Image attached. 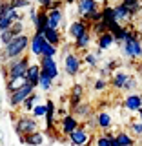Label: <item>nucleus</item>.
I'll list each match as a JSON object with an SVG mask.
<instances>
[{"label": "nucleus", "mask_w": 142, "mask_h": 146, "mask_svg": "<svg viewBox=\"0 0 142 146\" xmlns=\"http://www.w3.org/2000/svg\"><path fill=\"white\" fill-rule=\"evenodd\" d=\"M120 4H122V6H126L127 9H129L133 17H137V15H140V13H142L140 0H120Z\"/></svg>", "instance_id": "nucleus-30"}, {"label": "nucleus", "mask_w": 142, "mask_h": 146, "mask_svg": "<svg viewBox=\"0 0 142 146\" xmlns=\"http://www.w3.org/2000/svg\"><path fill=\"white\" fill-rule=\"evenodd\" d=\"M29 64H31V58L27 55H22V57L11 58L6 64H2V73L6 79H24Z\"/></svg>", "instance_id": "nucleus-2"}, {"label": "nucleus", "mask_w": 142, "mask_h": 146, "mask_svg": "<svg viewBox=\"0 0 142 146\" xmlns=\"http://www.w3.org/2000/svg\"><path fill=\"white\" fill-rule=\"evenodd\" d=\"M57 55H58V48H57V46L48 44V42L42 46V53H40V57H57Z\"/></svg>", "instance_id": "nucleus-37"}, {"label": "nucleus", "mask_w": 142, "mask_h": 146, "mask_svg": "<svg viewBox=\"0 0 142 146\" xmlns=\"http://www.w3.org/2000/svg\"><path fill=\"white\" fill-rule=\"evenodd\" d=\"M75 6H77V15H79L80 18H84L86 15H89V13L100 9V2L98 0H77Z\"/></svg>", "instance_id": "nucleus-11"}, {"label": "nucleus", "mask_w": 142, "mask_h": 146, "mask_svg": "<svg viewBox=\"0 0 142 146\" xmlns=\"http://www.w3.org/2000/svg\"><path fill=\"white\" fill-rule=\"evenodd\" d=\"M67 141H69L73 146H89L91 144V133L84 126H79L75 131H71V133L67 135Z\"/></svg>", "instance_id": "nucleus-9"}, {"label": "nucleus", "mask_w": 142, "mask_h": 146, "mask_svg": "<svg viewBox=\"0 0 142 146\" xmlns=\"http://www.w3.org/2000/svg\"><path fill=\"white\" fill-rule=\"evenodd\" d=\"M0 146H2V144H0Z\"/></svg>", "instance_id": "nucleus-59"}, {"label": "nucleus", "mask_w": 142, "mask_h": 146, "mask_svg": "<svg viewBox=\"0 0 142 146\" xmlns=\"http://www.w3.org/2000/svg\"><path fill=\"white\" fill-rule=\"evenodd\" d=\"M108 2H115L117 4V2H120V0H108Z\"/></svg>", "instance_id": "nucleus-55"}, {"label": "nucleus", "mask_w": 142, "mask_h": 146, "mask_svg": "<svg viewBox=\"0 0 142 146\" xmlns=\"http://www.w3.org/2000/svg\"><path fill=\"white\" fill-rule=\"evenodd\" d=\"M9 6L13 9H17V11H20V9H27L31 6V0H7Z\"/></svg>", "instance_id": "nucleus-39"}, {"label": "nucleus", "mask_w": 142, "mask_h": 146, "mask_svg": "<svg viewBox=\"0 0 142 146\" xmlns=\"http://www.w3.org/2000/svg\"><path fill=\"white\" fill-rule=\"evenodd\" d=\"M122 53L126 55L129 60H139L142 58V36H140V31L137 29H131V36L122 42Z\"/></svg>", "instance_id": "nucleus-3"}, {"label": "nucleus", "mask_w": 142, "mask_h": 146, "mask_svg": "<svg viewBox=\"0 0 142 146\" xmlns=\"http://www.w3.org/2000/svg\"><path fill=\"white\" fill-rule=\"evenodd\" d=\"M131 29H133L131 26H120V27H118L115 33H113L115 44H122V42H126V40L131 36Z\"/></svg>", "instance_id": "nucleus-28"}, {"label": "nucleus", "mask_w": 142, "mask_h": 146, "mask_svg": "<svg viewBox=\"0 0 142 146\" xmlns=\"http://www.w3.org/2000/svg\"><path fill=\"white\" fill-rule=\"evenodd\" d=\"M71 113L79 119V121H88V119L93 117V106H91L89 102H84V100H82L77 108L71 110Z\"/></svg>", "instance_id": "nucleus-20"}, {"label": "nucleus", "mask_w": 142, "mask_h": 146, "mask_svg": "<svg viewBox=\"0 0 142 146\" xmlns=\"http://www.w3.org/2000/svg\"><path fill=\"white\" fill-rule=\"evenodd\" d=\"M98 55H100V49L95 51V53L88 51V53H84V57H82V62H86L89 68H97L98 66Z\"/></svg>", "instance_id": "nucleus-32"}, {"label": "nucleus", "mask_w": 142, "mask_h": 146, "mask_svg": "<svg viewBox=\"0 0 142 146\" xmlns=\"http://www.w3.org/2000/svg\"><path fill=\"white\" fill-rule=\"evenodd\" d=\"M115 139H117L118 146H135V137L131 135L129 131L120 130L118 133H115Z\"/></svg>", "instance_id": "nucleus-29"}, {"label": "nucleus", "mask_w": 142, "mask_h": 146, "mask_svg": "<svg viewBox=\"0 0 142 146\" xmlns=\"http://www.w3.org/2000/svg\"><path fill=\"white\" fill-rule=\"evenodd\" d=\"M22 84H26V79H6V90H7V93L18 90Z\"/></svg>", "instance_id": "nucleus-34"}, {"label": "nucleus", "mask_w": 142, "mask_h": 146, "mask_svg": "<svg viewBox=\"0 0 142 146\" xmlns=\"http://www.w3.org/2000/svg\"><path fill=\"white\" fill-rule=\"evenodd\" d=\"M62 7H64V2H62V0H53V2L48 6L46 11H49V9H62Z\"/></svg>", "instance_id": "nucleus-46"}, {"label": "nucleus", "mask_w": 142, "mask_h": 146, "mask_svg": "<svg viewBox=\"0 0 142 146\" xmlns=\"http://www.w3.org/2000/svg\"><path fill=\"white\" fill-rule=\"evenodd\" d=\"M137 84H139V82H137V79L129 75V79L126 80V84H124V88H122V91H127V93H129V91H135Z\"/></svg>", "instance_id": "nucleus-44"}, {"label": "nucleus", "mask_w": 142, "mask_h": 146, "mask_svg": "<svg viewBox=\"0 0 142 146\" xmlns=\"http://www.w3.org/2000/svg\"><path fill=\"white\" fill-rule=\"evenodd\" d=\"M111 146H118V143H117V139L113 137V141H111Z\"/></svg>", "instance_id": "nucleus-54"}, {"label": "nucleus", "mask_w": 142, "mask_h": 146, "mask_svg": "<svg viewBox=\"0 0 142 146\" xmlns=\"http://www.w3.org/2000/svg\"><path fill=\"white\" fill-rule=\"evenodd\" d=\"M44 44H46V38L42 36V33H33V35L29 36V51H31V55L40 57Z\"/></svg>", "instance_id": "nucleus-22"}, {"label": "nucleus", "mask_w": 142, "mask_h": 146, "mask_svg": "<svg viewBox=\"0 0 142 146\" xmlns=\"http://www.w3.org/2000/svg\"><path fill=\"white\" fill-rule=\"evenodd\" d=\"M13 128H15V133L18 137H24L27 133H31V131L40 130V128H38V121H36L33 115H27V113H20V115L15 119Z\"/></svg>", "instance_id": "nucleus-5"}, {"label": "nucleus", "mask_w": 142, "mask_h": 146, "mask_svg": "<svg viewBox=\"0 0 142 146\" xmlns=\"http://www.w3.org/2000/svg\"><path fill=\"white\" fill-rule=\"evenodd\" d=\"M33 27H35V33H42L48 27V13H46V9H38L36 11V18L33 22Z\"/></svg>", "instance_id": "nucleus-26"}, {"label": "nucleus", "mask_w": 142, "mask_h": 146, "mask_svg": "<svg viewBox=\"0 0 142 146\" xmlns=\"http://www.w3.org/2000/svg\"><path fill=\"white\" fill-rule=\"evenodd\" d=\"M35 88H36V86L29 84V82H26V84H22L18 90L11 91V93H9V106H11L13 110H18V108L22 106V102H24V100L35 91Z\"/></svg>", "instance_id": "nucleus-6"}, {"label": "nucleus", "mask_w": 142, "mask_h": 146, "mask_svg": "<svg viewBox=\"0 0 142 146\" xmlns=\"http://www.w3.org/2000/svg\"><path fill=\"white\" fill-rule=\"evenodd\" d=\"M31 115H33L35 119L46 117V104H35V108L31 110Z\"/></svg>", "instance_id": "nucleus-43"}, {"label": "nucleus", "mask_w": 142, "mask_h": 146, "mask_svg": "<svg viewBox=\"0 0 142 146\" xmlns=\"http://www.w3.org/2000/svg\"><path fill=\"white\" fill-rule=\"evenodd\" d=\"M17 20H24V13L13 9L7 0H0V31L9 29L11 24Z\"/></svg>", "instance_id": "nucleus-4"}, {"label": "nucleus", "mask_w": 142, "mask_h": 146, "mask_svg": "<svg viewBox=\"0 0 142 146\" xmlns=\"http://www.w3.org/2000/svg\"><path fill=\"white\" fill-rule=\"evenodd\" d=\"M93 121H95V124H97V128H100L102 131L111 130V126H113V117L109 115L108 111H97L93 115Z\"/></svg>", "instance_id": "nucleus-19"}, {"label": "nucleus", "mask_w": 142, "mask_h": 146, "mask_svg": "<svg viewBox=\"0 0 142 146\" xmlns=\"http://www.w3.org/2000/svg\"><path fill=\"white\" fill-rule=\"evenodd\" d=\"M98 2H102V4H104V2H108V0H98Z\"/></svg>", "instance_id": "nucleus-56"}, {"label": "nucleus", "mask_w": 142, "mask_h": 146, "mask_svg": "<svg viewBox=\"0 0 142 146\" xmlns=\"http://www.w3.org/2000/svg\"><path fill=\"white\" fill-rule=\"evenodd\" d=\"M129 133L131 135H137V137H142V122L140 121L129 122Z\"/></svg>", "instance_id": "nucleus-41"}, {"label": "nucleus", "mask_w": 142, "mask_h": 146, "mask_svg": "<svg viewBox=\"0 0 142 146\" xmlns=\"http://www.w3.org/2000/svg\"><path fill=\"white\" fill-rule=\"evenodd\" d=\"M140 71H142V66H140Z\"/></svg>", "instance_id": "nucleus-58"}, {"label": "nucleus", "mask_w": 142, "mask_h": 146, "mask_svg": "<svg viewBox=\"0 0 142 146\" xmlns=\"http://www.w3.org/2000/svg\"><path fill=\"white\" fill-rule=\"evenodd\" d=\"M139 31L142 33V13H140V17H139Z\"/></svg>", "instance_id": "nucleus-50"}, {"label": "nucleus", "mask_w": 142, "mask_h": 146, "mask_svg": "<svg viewBox=\"0 0 142 146\" xmlns=\"http://www.w3.org/2000/svg\"><path fill=\"white\" fill-rule=\"evenodd\" d=\"M137 115H139V121H140V122H142V108H140V110H139V111H137Z\"/></svg>", "instance_id": "nucleus-52"}, {"label": "nucleus", "mask_w": 142, "mask_h": 146, "mask_svg": "<svg viewBox=\"0 0 142 146\" xmlns=\"http://www.w3.org/2000/svg\"><path fill=\"white\" fill-rule=\"evenodd\" d=\"M113 13H115V20L120 22L122 26H126V24H129V22L135 20V17L131 15V11L126 6H122L120 2H117L115 6H113Z\"/></svg>", "instance_id": "nucleus-14"}, {"label": "nucleus", "mask_w": 142, "mask_h": 146, "mask_svg": "<svg viewBox=\"0 0 142 146\" xmlns=\"http://www.w3.org/2000/svg\"><path fill=\"white\" fill-rule=\"evenodd\" d=\"M62 2H64V6H69V4H75L77 0H62Z\"/></svg>", "instance_id": "nucleus-51"}, {"label": "nucleus", "mask_w": 142, "mask_h": 146, "mask_svg": "<svg viewBox=\"0 0 142 146\" xmlns=\"http://www.w3.org/2000/svg\"><path fill=\"white\" fill-rule=\"evenodd\" d=\"M27 9H29V20H31V24H33L35 18H36V11H38V9H35V7H27Z\"/></svg>", "instance_id": "nucleus-49"}, {"label": "nucleus", "mask_w": 142, "mask_h": 146, "mask_svg": "<svg viewBox=\"0 0 142 146\" xmlns=\"http://www.w3.org/2000/svg\"><path fill=\"white\" fill-rule=\"evenodd\" d=\"M24 79H26V82H29V84H33V86L38 84V79H40V66H38V62H31L29 66H27V71H26Z\"/></svg>", "instance_id": "nucleus-24"}, {"label": "nucleus", "mask_w": 142, "mask_h": 146, "mask_svg": "<svg viewBox=\"0 0 142 146\" xmlns=\"http://www.w3.org/2000/svg\"><path fill=\"white\" fill-rule=\"evenodd\" d=\"M20 141L27 146H40V144H44V141H46V133L40 131V130H36V131H31V133L20 137Z\"/></svg>", "instance_id": "nucleus-23"}, {"label": "nucleus", "mask_w": 142, "mask_h": 146, "mask_svg": "<svg viewBox=\"0 0 142 146\" xmlns=\"http://www.w3.org/2000/svg\"><path fill=\"white\" fill-rule=\"evenodd\" d=\"M122 106H124L127 111L137 113L142 108V95L140 93H135V91H129V93L124 97V100H122Z\"/></svg>", "instance_id": "nucleus-12"}, {"label": "nucleus", "mask_w": 142, "mask_h": 146, "mask_svg": "<svg viewBox=\"0 0 142 146\" xmlns=\"http://www.w3.org/2000/svg\"><path fill=\"white\" fill-rule=\"evenodd\" d=\"M64 71L69 77H77L82 71V57L77 51H67L64 55Z\"/></svg>", "instance_id": "nucleus-7"}, {"label": "nucleus", "mask_w": 142, "mask_h": 146, "mask_svg": "<svg viewBox=\"0 0 142 146\" xmlns=\"http://www.w3.org/2000/svg\"><path fill=\"white\" fill-rule=\"evenodd\" d=\"M42 36L46 38L48 44H53L57 48H60L62 42H64V36H62V31L60 29H53V27H46L42 31Z\"/></svg>", "instance_id": "nucleus-15"}, {"label": "nucleus", "mask_w": 142, "mask_h": 146, "mask_svg": "<svg viewBox=\"0 0 142 146\" xmlns=\"http://www.w3.org/2000/svg\"><path fill=\"white\" fill-rule=\"evenodd\" d=\"M79 126H80V121L73 115V113H66V115L60 119V133L64 137H67L71 131H75Z\"/></svg>", "instance_id": "nucleus-10"}, {"label": "nucleus", "mask_w": 142, "mask_h": 146, "mask_svg": "<svg viewBox=\"0 0 142 146\" xmlns=\"http://www.w3.org/2000/svg\"><path fill=\"white\" fill-rule=\"evenodd\" d=\"M84 93H86L84 84L77 82V84L71 86V93H69V106H71V110L77 108V106L82 102V99H84Z\"/></svg>", "instance_id": "nucleus-18"}, {"label": "nucleus", "mask_w": 142, "mask_h": 146, "mask_svg": "<svg viewBox=\"0 0 142 146\" xmlns=\"http://www.w3.org/2000/svg\"><path fill=\"white\" fill-rule=\"evenodd\" d=\"M113 44H115V38H113V35L108 33V31L97 36V48L100 49V51H104V49H109Z\"/></svg>", "instance_id": "nucleus-27"}, {"label": "nucleus", "mask_w": 142, "mask_h": 146, "mask_svg": "<svg viewBox=\"0 0 142 146\" xmlns=\"http://www.w3.org/2000/svg\"><path fill=\"white\" fill-rule=\"evenodd\" d=\"M11 38H13V35H11V31H9V29L0 31V42H2V46H6Z\"/></svg>", "instance_id": "nucleus-45"}, {"label": "nucleus", "mask_w": 142, "mask_h": 146, "mask_svg": "<svg viewBox=\"0 0 142 146\" xmlns=\"http://www.w3.org/2000/svg\"><path fill=\"white\" fill-rule=\"evenodd\" d=\"M51 2H53V0H36V4L40 6V9H48V6Z\"/></svg>", "instance_id": "nucleus-48"}, {"label": "nucleus", "mask_w": 142, "mask_h": 146, "mask_svg": "<svg viewBox=\"0 0 142 146\" xmlns=\"http://www.w3.org/2000/svg\"><path fill=\"white\" fill-rule=\"evenodd\" d=\"M113 137H115V135L111 133V130L104 131V133H100L97 139H95V146H111Z\"/></svg>", "instance_id": "nucleus-31"}, {"label": "nucleus", "mask_w": 142, "mask_h": 146, "mask_svg": "<svg viewBox=\"0 0 142 146\" xmlns=\"http://www.w3.org/2000/svg\"><path fill=\"white\" fill-rule=\"evenodd\" d=\"M0 115H2V91H0Z\"/></svg>", "instance_id": "nucleus-53"}, {"label": "nucleus", "mask_w": 142, "mask_h": 146, "mask_svg": "<svg viewBox=\"0 0 142 146\" xmlns=\"http://www.w3.org/2000/svg\"><path fill=\"white\" fill-rule=\"evenodd\" d=\"M46 13H48V27L60 29L64 24V11L62 9H49Z\"/></svg>", "instance_id": "nucleus-21"}, {"label": "nucleus", "mask_w": 142, "mask_h": 146, "mask_svg": "<svg viewBox=\"0 0 142 146\" xmlns=\"http://www.w3.org/2000/svg\"><path fill=\"white\" fill-rule=\"evenodd\" d=\"M127 79H129V73H126V71H115L111 75V79H109V86L115 88V90H122Z\"/></svg>", "instance_id": "nucleus-25"}, {"label": "nucleus", "mask_w": 142, "mask_h": 146, "mask_svg": "<svg viewBox=\"0 0 142 146\" xmlns=\"http://www.w3.org/2000/svg\"><path fill=\"white\" fill-rule=\"evenodd\" d=\"M27 48H29V35L27 33L13 36V38L9 40L6 46H2V49H0V64H6L7 60H11V58L26 55Z\"/></svg>", "instance_id": "nucleus-1"}, {"label": "nucleus", "mask_w": 142, "mask_h": 146, "mask_svg": "<svg viewBox=\"0 0 142 146\" xmlns=\"http://www.w3.org/2000/svg\"><path fill=\"white\" fill-rule=\"evenodd\" d=\"M89 31L95 36H98V35H102V33H106V31H108V26H106V22H104V20H98V22H95V24L89 26Z\"/></svg>", "instance_id": "nucleus-33"}, {"label": "nucleus", "mask_w": 142, "mask_h": 146, "mask_svg": "<svg viewBox=\"0 0 142 146\" xmlns=\"http://www.w3.org/2000/svg\"><path fill=\"white\" fill-rule=\"evenodd\" d=\"M36 88H40L42 91H49V90L53 88V80L48 79L46 75H42V73H40V79H38V84H36Z\"/></svg>", "instance_id": "nucleus-38"}, {"label": "nucleus", "mask_w": 142, "mask_h": 146, "mask_svg": "<svg viewBox=\"0 0 142 146\" xmlns=\"http://www.w3.org/2000/svg\"><path fill=\"white\" fill-rule=\"evenodd\" d=\"M82 20L86 22V24H95V22H98V20H102V15H100V9H97V11H93V13H89V15H86Z\"/></svg>", "instance_id": "nucleus-40"}, {"label": "nucleus", "mask_w": 142, "mask_h": 146, "mask_svg": "<svg viewBox=\"0 0 142 146\" xmlns=\"http://www.w3.org/2000/svg\"><path fill=\"white\" fill-rule=\"evenodd\" d=\"M118 66V60H115V58H111L108 64H106V70L108 71H115V68Z\"/></svg>", "instance_id": "nucleus-47"}, {"label": "nucleus", "mask_w": 142, "mask_h": 146, "mask_svg": "<svg viewBox=\"0 0 142 146\" xmlns=\"http://www.w3.org/2000/svg\"><path fill=\"white\" fill-rule=\"evenodd\" d=\"M88 29H89V24H86L82 18H77V20H73L71 24L67 26V36L75 40L77 36H80L84 31H88Z\"/></svg>", "instance_id": "nucleus-16"}, {"label": "nucleus", "mask_w": 142, "mask_h": 146, "mask_svg": "<svg viewBox=\"0 0 142 146\" xmlns=\"http://www.w3.org/2000/svg\"><path fill=\"white\" fill-rule=\"evenodd\" d=\"M91 42H93V33L88 29V31H84L80 36H77V38L73 40V48H75V51H88Z\"/></svg>", "instance_id": "nucleus-17"}, {"label": "nucleus", "mask_w": 142, "mask_h": 146, "mask_svg": "<svg viewBox=\"0 0 142 146\" xmlns=\"http://www.w3.org/2000/svg\"><path fill=\"white\" fill-rule=\"evenodd\" d=\"M38 66H40V73L51 80L58 79V75H60V70L57 66L55 57H38Z\"/></svg>", "instance_id": "nucleus-8"}, {"label": "nucleus", "mask_w": 142, "mask_h": 146, "mask_svg": "<svg viewBox=\"0 0 142 146\" xmlns=\"http://www.w3.org/2000/svg\"><path fill=\"white\" fill-rule=\"evenodd\" d=\"M108 86H109V80H106V77H98V79L95 80L93 88H95V91H104Z\"/></svg>", "instance_id": "nucleus-42"}, {"label": "nucleus", "mask_w": 142, "mask_h": 146, "mask_svg": "<svg viewBox=\"0 0 142 146\" xmlns=\"http://www.w3.org/2000/svg\"><path fill=\"white\" fill-rule=\"evenodd\" d=\"M140 6H142V0H140Z\"/></svg>", "instance_id": "nucleus-57"}, {"label": "nucleus", "mask_w": 142, "mask_h": 146, "mask_svg": "<svg viewBox=\"0 0 142 146\" xmlns=\"http://www.w3.org/2000/svg\"><path fill=\"white\" fill-rule=\"evenodd\" d=\"M9 31H11V35H13V36H18V35L26 33V24H24V20H17V22H13L11 27H9Z\"/></svg>", "instance_id": "nucleus-36"}, {"label": "nucleus", "mask_w": 142, "mask_h": 146, "mask_svg": "<svg viewBox=\"0 0 142 146\" xmlns=\"http://www.w3.org/2000/svg\"><path fill=\"white\" fill-rule=\"evenodd\" d=\"M36 100H38V95H36L35 93V91H33V93H31L29 95V97H27L26 100H24V102H22V110H24V111H31V110H33L35 108V104H36Z\"/></svg>", "instance_id": "nucleus-35"}, {"label": "nucleus", "mask_w": 142, "mask_h": 146, "mask_svg": "<svg viewBox=\"0 0 142 146\" xmlns=\"http://www.w3.org/2000/svg\"><path fill=\"white\" fill-rule=\"evenodd\" d=\"M46 131L53 135V130H55V119H57V106L51 99L46 100Z\"/></svg>", "instance_id": "nucleus-13"}]
</instances>
